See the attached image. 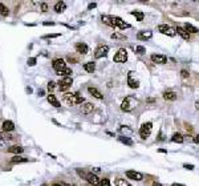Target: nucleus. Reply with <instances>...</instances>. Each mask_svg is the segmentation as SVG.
Returning a JSON list of instances; mask_svg holds the SVG:
<instances>
[{
    "instance_id": "de8ad7c7",
    "label": "nucleus",
    "mask_w": 199,
    "mask_h": 186,
    "mask_svg": "<svg viewBox=\"0 0 199 186\" xmlns=\"http://www.w3.org/2000/svg\"><path fill=\"white\" fill-rule=\"evenodd\" d=\"M195 109H197V111H199V100L197 102H195Z\"/></svg>"
},
{
    "instance_id": "a878e982",
    "label": "nucleus",
    "mask_w": 199,
    "mask_h": 186,
    "mask_svg": "<svg viewBox=\"0 0 199 186\" xmlns=\"http://www.w3.org/2000/svg\"><path fill=\"white\" fill-rule=\"evenodd\" d=\"M118 140L122 142V144H125V145H129V146H131L134 142H133V140L131 138H129L128 136H121V137H118Z\"/></svg>"
},
{
    "instance_id": "1a4fd4ad",
    "label": "nucleus",
    "mask_w": 199,
    "mask_h": 186,
    "mask_svg": "<svg viewBox=\"0 0 199 186\" xmlns=\"http://www.w3.org/2000/svg\"><path fill=\"white\" fill-rule=\"evenodd\" d=\"M84 178H85L90 185H93V186H100V185H101V179H100L96 174H93V173H86Z\"/></svg>"
},
{
    "instance_id": "7ed1b4c3",
    "label": "nucleus",
    "mask_w": 199,
    "mask_h": 186,
    "mask_svg": "<svg viewBox=\"0 0 199 186\" xmlns=\"http://www.w3.org/2000/svg\"><path fill=\"white\" fill-rule=\"evenodd\" d=\"M137 104H138V100H135L134 97H131V96H128V97H125L124 101H122L121 109L124 112H130L137 106Z\"/></svg>"
},
{
    "instance_id": "9d476101",
    "label": "nucleus",
    "mask_w": 199,
    "mask_h": 186,
    "mask_svg": "<svg viewBox=\"0 0 199 186\" xmlns=\"http://www.w3.org/2000/svg\"><path fill=\"white\" fill-rule=\"evenodd\" d=\"M108 52H109V46L108 45H101L96 49L94 52V57L96 59H102V57H106L108 56Z\"/></svg>"
},
{
    "instance_id": "6e6d98bb",
    "label": "nucleus",
    "mask_w": 199,
    "mask_h": 186,
    "mask_svg": "<svg viewBox=\"0 0 199 186\" xmlns=\"http://www.w3.org/2000/svg\"><path fill=\"white\" fill-rule=\"evenodd\" d=\"M41 186H48V185H45V184H44V185H41Z\"/></svg>"
},
{
    "instance_id": "49530a36",
    "label": "nucleus",
    "mask_w": 199,
    "mask_h": 186,
    "mask_svg": "<svg viewBox=\"0 0 199 186\" xmlns=\"http://www.w3.org/2000/svg\"><path fill=\"white\" fill-rule=\"evenodd\" d=\"M151 186H163V185H161L159 182H153V185Z\"/></svg>"
},
{
    "instance_id": "8fccbe9b",
    "label": "nucleus",
    "mask_w": 199,
    "mask_h": 186,
    "mask_svg": "<svg viewBox=\"0 0 199 186\" xmlns=\"http://www.w3.org/2000/svg\"><path fill=\"white\" fill-rule=\"evenodd\" d=\"M39 96L41 97V96H44V91H39Z\"/></svg>"
},
{
    "instance_id": "c756f323",
    "label": "nucleus",
    "mask_w": 199,
    "mask_h": 186,
    "mask_svg": "<svg viewBox=\"0 0 199 186\" xmlns=\"http://www.w3.org/2000/svg\"><path fill=\"white\" fill-rule=\"evenodd\" d=\"M0 15H2V16H8L9 15L8 8H7L4 4H2V3H0Z\"/></svg>"
},
{
    "instance_id": "603ef678",
    "label": "nucleus",
    "mask_w": 199,
    "mask_h": 186,
    "mask_svg": "<svg viewBox=\"0 0 199 186\" xmlns=\"http://www.w3.org/2000/svg\"><path fill=\"white\" fill-rule=\"evenodd\" d=\"M147 102H154V98H147Z\"/></svg>"
},
{
    "instance_id": "3c124183",
    "label": "nucleus",
    "mask_w": 199,
    "mask_h": 186,
    "mask_svg": "<svg viewBox=\"0 0 199 186\" xmlns=\"http://www.w3.org/2000/svg\"><path fill=\"white\" fill-rule=\"evenodd\" d=\"M53 24H55V23H52V21L51 23H44V25H53Z\"/></svg>"
},
{
    "instance_id": "7c9ffc66",
    "label": "nucleus",
    "mask_w": 199,
    "mask_h": 186,
    "mask_svg": "<svg viewBox=\"0 0 199 186\" xmlns=\"http://www.w3.org/2000/svg\"><path fill=\"white\" fill-rule=\"evenodd\" d=\"M115 186H131L129 184L126 179H122V178H118L117 181H115Z\"/></svg>"
},
{
    "instance_id": "2eb2a0df",
    "label": "nucleus",
    "mask_w": 199,
    "mask_h": 186,
    "mask_svg": "<svg viewBox=\"0 0 199 186\" xmlns=\"http://www.w3.org/2000/svg\"><path fill=\"white\" fill-rule=\"evenodd\" d=\"M93 109H94V106L90 102H84L81 106H80V111H81L84 114H89V113L93 112Z\"/></svg>"
},
{
    "instance_id": "4d7b16f0",
    "label": "nucleus",
    "mask_w": 199,
    "mask_h": 186,
    "mask_svg": "<svg viewBox=\"0 0 199 186\" xmlns=\"http://www.w3.org/2000/svg\"><path fill=\"white\" fill-rule=\"evenodd\" d=\"M72 186H77V185H72Z\"/></svg>"
},
{
    "instance_id": "f3484780",
    "label": "nucleus",
    "mask_w": 199,
    "mask_h": 186,
    "mask_svg": "<svg viewBox=\"0 0 199 186\" xmlns=\"http://www.w3.org/2000/svg\"><path fill=\"white\" fill-rule=\"evenodd\" d=\"M88 92L90 93L93 97H96V98H98V100H102V97H104V96H102V93L100 92L97 88H94V86H89V88H88Z\"/></svg>"
},
{
    "instance_id": "2f4dec72",
    "label": "nucleus",
    "mask_w": 199,
    "mask_h": 186,
    "mask_svg": "<svg viewBox=\"0 0 199 186\" xmlns=\"http://www.w3.org/2000/svg\"><path fill=\"white\" fill-rule=\"evenodd\" d=\"M27 161H28V159L20 157V156H15V157L12 158V164H20V162H27Z\"/></svg>"
},
{
    "instance_id": "58836bf2",
    "label": "nucleus",
    "mask_w": 199,
    "mask_h": 186,
    "mask_svg": "<svg viewBox=\"0 0 199 186\" xmlns=\"http://www.w3.org/2000/svg\"><path fill=\"white\" fill-rule=\"evenodd\" d=\"M58 33H53V35H45L44 39H53V37H58Z\"/></svg>"
},
{
    "instance_id": "f03ea898",
    "label": "nucleus",
    "mask_w": 199,
    "mask_h": 186,
    "mask_svg": "<svg viewBox=\"0 0 199 186\" xmlns=\"http://www.w3.org/2000/svg\"><path fill=\"white\" fill-rule=\"evenodd\" d=\"M64 101L68 105H77L85 102V98L80 93H66V95H64Z\"/></svg>"
},
{
    "instance_id": "a19ab883",
    "label": "nucleus",
    "mask_w": 199,
    "mask_h": 186,
    "mask_svg": "<svg viewBox=\"0 0 199 186\" xmlns=\"http://www.w3.org/2000/svg\"><path fill=\"white\" fill-rule=\"evenodd\" d=\"M181 76H182V77H183V79H187V77H188V72L186 71V69H182Z\"/></svg>"
},
{
    "instance_id": "5701e85b",
    "label": "nucleus",
    "mask_w": 199,
    "mask_h": 186,
    "mask_svg": "<svg viewBox=\"0 0 199 186\" xmlns=\"http://www.w3.org/2000/svg\"><path fill=\"white\" fill-rule=\"evenodd\" d=\"M175 31H177V33H178L179 36H181L182 39H185V40H188V39H190V35H188V33L185 31V28H182V27H178Z\"/></svg>"
},
{
    "instance_id": "c85d7f7f",
    "label": "nucleus",
    "mask_w": 199,
    "mask_h": 186,
    "mask_svg": "<svg viewBox=\"0 0 199 186\" xmlns=\"http://www.w3.org/2000/svg\"><path fill=\"white\" fill-rule=\"evenodd\" d=\"M131 15L133 16H135V19L138 20V21H142L145 18V15H144V12H139V11H133L131 12Z\"/></svg>"
},
{
    "instance_id": "f704fd0d",
    "label": "nucleus",
    "mask_w": 199,
    "mask_h": 186,
    "mask_svg": "<svg viewBox=\"0 0 199 186\" xmlns=\"http://www.w3.org/2000/svg\"><path fill=\"white\" fill-rule=\"evenodd\" d=\"M119 132L125 133V136H126V133H131L133 129L131 128H128V126H121V128H119Z\"/></svg>"
},
{
    "instance_id": "4be33fe9",
    "label": "nucleus",
    "mask_w": 199,
    "mask_h": 186,
    "mask_svg": "<svg viewBox=\"0 0 199 186\" xmlns=\"http://www.w3.org/2000/svg\"><path fill=\"white\" fill-rule=\"evenodd\" d=\"M48 102H49L51 105L55 106V108H60V106H61V105H60V101H58L57 98H56L55 95H49V96H48Z\"/></svg>"
},
{
    "instance_id": "4468645a",
    "label": "nucleus",
    "mask_w": 199,
    "mask_h": 186,
    "mask_svg": "<svg viewBox=\"0 0 199 186\" xmlns=\"http://www.w3.org/2000/svg\"><path fill=\"white\" fill-rule=\"evenodd\" d=\"M126 175H128L130 179H134V181H142V178H144L142 173L135 172V170H128L126 172Z\"/></svg>"
},
{
    "instance_id": "cd10ccee",
    "label": "nucleus",
    "mask_w": 199,
    "mask_h": 186,
    "mask_svg": "<svg viewBox=\"0 0 199 186\" xmlns=\"http://www.w3.org/2000/svg\"><path fill=\"white\" fill-rule=\"evenodd\" d=\"M84 69L86 72H89V73H93V72H94V69H96V64H94V63H85Z\"/></svg>"
},
{
    "instance_id": "dca6fc26",
    "label": "nucleus",
    "mask_w": 199,
    "mask_h": 186,
    "mask_svg": "<svg viewBox=\"0 0 199 186\" xmlns=\"http://www.w3.org/2000/svg\"><path fill=\"white\" fill-rule=\"evenodd\" d=\"M74 48H76V51H77L78 53H81V55H86L88 51H89L88 45H86L85 43H77V44L74 45Z\"/></svg>"
},
{
    "instance_id": "39448f33",
    "label": "nucleus",
    "mask_w": 199,
    "mask_h": 186,
    "mask_svg": "<svg viewBox=\"0 0 199 186\" xmlns=\"http://www.w3.org/2000/svg\"><path fill=\"white\" fill-rule=\"evenodd\" d=\"M52 66H53V69L56 71V75H57V73L64 72L66 69V64H65V61L62 59H55V60H53V63H52Z\"/></svg>"
},
{
    "instance_id": "f8f14e48",
    "label": "nucleus",
    "mask_w": 199,
    "mask_h": 186,
    "mask_svg": "<svg viewBox=\"0 0 199 186\" xmlns=\"http://www.w3.org/2000/svg\"><path fill=\"white\" fill-rule=\"evenodd\" d=\"M150 59L153 63H157V64H166L167 63V57L165 55H157V53H154V55L150 56Z\"/></svg>"
},
{
    "instance_id": "6ab92c4d",
    "label": "nucleus",
    "mask_w": 199,
    "mask_h": 186,
    "mask_svg": "<svg viewBox=\"0 0 199 186\" xmlns=\"http://www.w3.org/2000/svg\"><path fill=\"white\" fill-rule=\"evenodd\" d=\"M13 129H15V124H13L12 121H9V120H7V121L3 122V132H7V133H9V132H12Z\"/></svg>"
},
{
    "instance_id": "72a5a7b5",
    "label": "nucleus",
    "mask_w": 199,
    "mask_h": 186,
    "mask_svg": "<svg viewBox=\"0 0 199 186\" xmlns=\"http://www.w3.org/2000/svg\"><path fill=\"white\" fill-rule=\"evenodd\" d=\"M112 39H114V40H126V36L121 35V33H113Z\"/></svg>"
},
{
    "instance_id": "393cba45",
    "label": "nucleus",
    "mask_w": 199,
    "mask_h": 186,
    "mask_svg": "<svg viewBox=\"0 0 199 186\" xmlns=\"http://www.w3.org/2000/svg\"><path fill=\"white\" fill-rule=\"evenodd\" d=\"M163 98L167 100V101H174V100H177V93L175 92H165Z\"/></svg>"
},
{
    "instance_id": "423d86ee",
    "label": "nucleus",
    "mask_w": 199,
    "mask_h": 186,
    "mask_svg": "<svg viewBox=\"0 0 199 186\" xmlns=\"http://www.w3.org/2000/svg\"><path fill=\"white\" fill-rule=\"evenodd\" d=\"M113 60H114L115 63H126V60H128V51H126L125 48L118 49V52L114 55Z\"/></svg>"
},
{
    "instance_id": "5fc2aeb1",
    "label": "nucleus",
    "mask_w": 199,
    "mask_h": 186,
    "mask_svg": "<svg viewBox=\"0 0 199 186\" xmlns=\"http://www.w3.org/2000/svg\"><path fill=\"white\" fill-rule=\"evenodd\" d=\"M52 186H62V185H60V184H53Z\"/></svg>"
},
{
    "instance_id": "ea45409f",
    "label": "nucleus",
    "mask_w": 199,
    "mask_h": 186,
    "mask_svg": "<svg viewBox=\"0 0 199 186\" xmlns=\"http://www.w3.org/2000/svg\"><path fill=\"white\" fill-rule=\"evenodd\" d=\"M35 64H36V59H35V57H31V59H28V65L33 66Z\"/></svg>"
},
{
    "instance_id": "864d4df0",
    "label": "nucleus",
    "mask_w": 199,
    "mask_h": 186,
    "mask_svg": "<svg viewBox=\"0 0 199 186\" xmlns=\"http://www.w3.org/2000/svg\"><path fill=\"white\" fill-rule=\"evenodd\" d=\"M172 186H185V185H182V184H172Z\"/></svg>"
},
{
    "instance_id": "09e8293b",
    "label": "nucleus",
    "mask_w": 199,
    "mask_h": 186,
    "mask_svg": "<svg viewBox=\"0 0 199 186\" xmlns=\"http://www.w3.org/2000/svg\"><path fill=\"white\" fill-rule=\"evenodd\" d=\"M93 172H94V173H98L100 169H98V168H93ZM93 172H92V173H93Z\"/></svg>"
},
{
    "instance_id": "0eeeda50",
    "label": "nucleus",
    "mask_w": 199,
    "mask_h": 186,
    "mask_svg": "<svg viewBox=\"0 0 199 186\" xmlns=\"http://www.w3.org/2000/svg\"><path fill=\"white\" fill-rule=\"evenodd\" d=\"M158 31L161 32V33H163V35L170 36V37L175 36V33H177V31H175L174 28H171V27L167 25V24H159L158 25Z\"/></svg>"
},
{
    "instance_id": "b1692460",
    "label": "nucleus",
    "mask_w": 199,
    "mask_h": 186,
    "mask_svg": "<svg viewBox=\"0 0 199 186\" xmlns=\"http://www.w3.org/2000/svg\"><path fill=\"white\" fill-rule=\"evenodd\" d=\"M66 8V4L64 2H57L55 4V11L57 12V13H61V12H64V9Z\"/></svg>"
},
{
    "instance_id": "bb28decb",
    "label": "nucleus",
    "mask_w": 199,
    "mask_h": 186,
    "mask_svg": "<svg viewBox=\"0 0 199 186\" xmlns=\"http://www.w3.org/2000/svg\"><path fill=\"white\" fill-rule=\"evenodd\" d=\"M171 141L172 142H177V144H182L183 142V136L179 134V133H174L171 137Z\"/></svg>"
},
{
    "instance_id": "412c9836",
    "label": "nucleus",
    "mask_w": 199,
    "mask_h": 186,
    "mask_svg": "<svg viewBox=\"0 0 199 186\" xmlns=\"http://www.w3.org/2000/svg\"><path fill=\"white\" fill-rule=\"evenodd\" d=\"M183 28H185V31L187 32L188 35H190V33H198L199 32V29L197 28V27H194L192 24H188V23H186Z\"/></svg>"
},
{
    "instance_id": "6e6552de",
    "label": "nucleus",
    "mask_w": 199,
    "mask_h": 186,
    "mask_svg": "<svg viewBox=\"0 0 199 186\" xmlns=\"http://www.w3.org/2000/svg\"><path fill=\"white\" fill-rule=\"evenodd\" d=\"M72 82H73L72 77H62V79L58 81V88H60V91H61V92H66L69 88H71Z\"/></svg>"
},
{
    "instance_id": "473e14b6",
    "label": "nucleus",
    "mask_w": 199,
    "mask_h": 186,
    "mask_svg": "<svg viewBox=\"0 0 199 186\" xmlns=\"http://www.w3.org/2000/svg\"><path fill=\"white\" fill-rule=\"evenodd\" d=\"M58 76H64V77H71V75H72V69L71 68H66L64 72H61V73H57Z\"/></svg>"
},
{
    "instance_id": "e433bc0d",
    "label": "nucleus",
    "mask_w": 199,
    "mask_h": 186,
    "mask_svg": "<svg viewBox=\"0 0 199 186\" xmlns=\"http://www.w3.org/2000/svg\"><path fill=\"white\" fill-rule=\"evenodd\" d=\"M100 186H112V184L108 178H104V179H101V185Z\"/></svg>"
},
{
    "instance_id": "4c0bfd02",
    "label": "nucleus",
    "mask_w": 199,
    "mask_h": 186,
    "mask_svg": "<svg viewBox=\"0 0 199 186\" xmlns=\"http://www.w3.org/2000/svg\"><path fill=\"white\" fill-rule=\"evenodd\" d=\"M55 86H56V82L55 81H49L48 82V89H49V91H53V89H55Z\"/></svg>"
},
{
    "instance_id": "f257e3e1",
    "label": "nucleus",
    "mask_w": 199,
    "mask_h": 186,
    "mask_svg": "<svg viewBox=\"0 0 199 186\" xmlns=\"http://www.w3.org/2000/svg\"><path fill=\"white\" fill-rule=\"evenodd\" d=\"M102 23L109 27H113V28H119V29H125V28H129L128 23H125L124 20L118 16H112V15H102Z\"/></svg>"
},
{
    "instance_id": "a18cd8bd",
    "label": "nucleus",
    "mask_w": 199,
    "mask_h": 186,
    "mask_svg": "<svg viewBox=\"0 0 199 186\" xmlns=\"http://www.w3.org/2000/svg\"><path fill=\"white\" fill-rule=\"evenodd\" d=\"M194 142H195V144H198V145H199V134H198V136H195V137H194Z\"/></svg>"
},
{
    "instance_id": "9b49d317",
    "label": "nucleus",
    "mask_w": 199,
    "mask_h": 186,
    "mask_svg": "<svg viewBox=\"0 0 199 186\" xmlns=\"http://www.w3.org/2000/svg\"><path fill=\"white\" fill-rule=\"evenodd\" d=\"M128 84H129V86H130L131 89H137L139 86V81L134 77V72H133V71H130L128 73Z\"/></svg>"
},
{
    "instance_id": "20e7f679",
    "label": "nucleus",
    "mask_w": 199,
    "mask_h": 186,
    "mask_svg": "<svg viewBox=\"0 0 199 186\" xmlns=\"http://www.w3.org/2000/svg\"><path fill=\"white\" fill-rule=\"evenodd\" d=\"M151 129H153L151 122H145V124L141 126V129H139V136H141V138H144V140L147 138L151 134Z\"/></svg>"
},
{
    "instance_id": "a211bd4d",
    "label": "nucleus",
    "mask_w": 199,
    "mask_h": 186,
    "mask_svg": "<svg viewBox=\"0 0 199 186\" xmlns=\"http://www.w3.org/2000/svg\"><path fill=\"white\" fill-rule=\"evenodd\" d=\"M12 136L9 134V133H7V132H2L0 133V145H4L5 142H8V141H12Z\"/></svg>"
},
{
    "instance_id": "ddd939ff",
    "label": "nucleus",
    "mask_w": 199,
    "mask_h": 186,
    "mask_svg": "<svg viewBox=\"0 0 199 186\" xmlns=\"http://www.w3.org/2000/svg\"><path fill=\"white\" fill-rule=\"evenodd\" d=\"M151 37H153V32L149 31V29H146V31H139L137 33L138 40H144V41H146V40H150Z\"/></svg>"
},
{
    "instance_id": "c9c22d12",
    "label": "nucleus",
    "mask_w": 199,
    "mask_h": 186,
    "mask_svg": "<svg viewBox=\"0 0 199 186\" xmlns=\"http://www.w3.org/2000/svg\"><path fill=\"white\" fill-rule=\"evenodd\" d=\"M135 52H137L138 55H144V53L146 52V49L142 45H137V46H135Z\"/></svg>"
},
{
    "instance_id": "79ce46f5",
    "label": "nucleus",
    "mask_w": 199,
    "mask_h": 186,
    "mask_svg": "<svg viewBox=\"0 0 199 186\" xmlns=\"http://www.w3.org/2000/svg\"><path fill=\"white\" fill-rule=\"evenodd\" d=\"M41 11H43V12H46V11H48V4H46V3H41Z\"/></svg>"
},
{
    "instance_id": "37998d69",
    "label": "nucleus",
    "mask_w": 199,
    "mask_h": 186,
    "mask_svg": "<svg viewBox=\"0 0 199 186\" xmlns=\"http://www.w3.org/2000/svg\"><path fill=\"white\" fill-rule=\"evenodd\" d=\"M183 168H185V169H188V170H192V169H194V165H188V164H185V165H183Z\"/></svg>"
},
{
    "instance_id": "aec40b11",
    "label": "nucleus",
    "mask_w": 199,
    "mask_h": 186,
    "mask_svg": "<svg viewBox=\"0 0 199 186\" xmlns=\"http://www.w3.org/2000/svg\"><path fill=\"white\" fill-rule=\"evenodd\" d=\"M8 152H9V153H13V154H16V156H19V154H21V153L24 152V148H23V146L15 145V146H11V148H8Z\"/></svg>"
},
{
    "instance_id": "c03bdc74",
    "label": "nucleus",
    "mask_w": 199,
    "mask_h": 186,
    "mask_svg": "<svg viewBox=\"0 0 199 186\" xmlns=\"http://www.w3.org/2000/svg\"><path fill=\"white\" fill-rule=\"evenodd\" d=\"M96 5H97V4H96V3H90V4L88 5V9H92V8H94Z\"/></svg>"
}]
</instances>
